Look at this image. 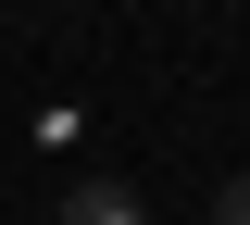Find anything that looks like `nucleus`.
Here are the masks:
<instances>
[{
	"instance_id": "1",
	"label": "nucleus",
	"mask_w": 250,
	"mask_h": 225,
	"mask_svg": "<svg viewBox=\"0 0 250 225\" xmlns=\"http://www.w3.org/2000/svg\"><path fill=\"white\" fill-rule=\"evenodd\" d=\"M50 225H150V213H138V188H100V175H88V188H62Z\"/></svg>"
},
{
	"instance_id": "2",
	"label": "nucleus",
	"mask_w": 250,
	"mask_h": 225,
	"mask_svg": "<svg viewBox=\"0 0 250 225\" xmlns=\"http://www.w3.org/2000/svg\"><path fill=\"white\" fill-rule=\"evenodd\" d=\"M213 225H250V175H225V188H213Z\"/></svg>"
}]
</instances>
